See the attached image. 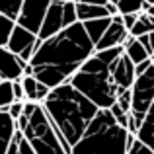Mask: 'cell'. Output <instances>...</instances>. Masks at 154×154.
<instances>
[{
	"mask_svg": "<svg viewBox=\"0 0 154 154\" xmlns=\"http://www.w3.org/2000/svg\"><path fill=\"white\" fill-rule=\"evenodd\" d=\"M94 53L96 47L84 26L76 22L53 37L39 41L29 64L33 66L35 80L53 90L70 82V78Z\"/></svg>",
	"mask_w": 154,
	"mask_h": 154,
	"instance_id": "cell-1",
	"label": "cell"
},
{
	"mask_svg": "<svg viewBox=\"0 0 154 154\" xmlns=\"http://www.w3.org/2000/svg\"><path fill=\"white\" fill-rule=\"evenodd\" d=\"M41 107L47 113L60 144L68 154L84 135L96 113L100 111L90 100L84 98L68 82L53 88L47 100L41 103Z\"/></svg>",
	"mask_w": 154,
	"mask_h": 154,
	"instance_id": "cell-2",
	"label": "cell"
},
{
	"mask_svg": "<svg viewBox=\"0 0 154 154\" xmlns=\"http://www.w3.org/2000/svg\"><path fill=\"white\" fill-rule=\"evenodd\" d=\"M137 137L115 123L109 109H100L70 154H127Z\"/></svg>",
	"mask_w": 154,
	"mask_h": 154,
	"instance_id": "cell-3",
	"label": "cell"
},
{
	"mask_svg": "<svg viewBox=\"0 0 154 154\" xmlns=\"http://www.w3.org/2000/svg\"><path fill=\"white\" fill-rule=\"evenodd\" d=\"M68 84L76 88L84 98H88L98 109H109L119 96V90L111 80L109 66L96 55H92L80 66V70L72 76Z\"/></svg>",
	"mask_w": 154,
	"mask_h": 154,
	"instance_id": "cell-4",
	"label": "cell"
},
{
	"mask_svg": "<svg viewBox=\"0 0 154 154\" xmlns=\"http://www.w3.org/2000/svg\"><path fill=\"white\" fill-rule=\"evenodd\" d=\"M16 129L22 131L23 139L31 144L35 154H68L63 148L55 129H53L47 113L43 111L41 103L35 105L29 117L20 115L16 121Z\"/></svg>",
	"mask_w": 154,
	"mask_h": 154,
	"instance_id": "cell-5",
	"label": "cell"
},
{
	"mask_svg": "<svg viewBox=\"0 0 154 154\" xmlns=\"http://www.w3.org/2000/svg\"><path fill=\"white\" fill-rule=\"evenodd\" d=\"M49 6H51V0H23L16 23L37 35Z\"/></svg>",
	"mask_w": 154,
	"mask_h": 154,
	"instance_id": "cell-6",
	"label": "cell"
},
{
	"mask_svg": "<svg viewBox=\"0 0 154 154\" xmlns=\"http://www.w3.org/2000/svg\"><path fill=\"white\" fill-rule=\"evenodd\" d=\"M37 45H39V37L37 35L16 23L10 39H8L6 49L10 53H14V55H18L23 63H29L31 57H33V53H35V49H37Z\"/></svg>",
	"mask_w": 154,
	"mask_h": 154,
	"instance_id": "cell-7",
	"label": "cell"
},
{
	"mask_svg": "<svg viewBox=\"0 0 154 154\" xmlns=\"http://www.w3.org/2000/svg\"><path fill=\"white\" fill-rule=\"evenodd\" d=\"M109 72H111V80H113V84L117 86V90H119V92L131 90L133 84H135V80H137L135 64L127 59L125 53L113 64H109Z\"/></svg>",
	"mask_w": 154,
	"mask_h": 154,
	"instance_id": "cell-8",
	"label": "cell"
},
{
	"mask_svg": "<svg viewBox=\"0 0 154 154\" xmlns=\"http://www.w3.org/2000/svg\"><path fill=\"white\" fill-rule=\"evenodd\" d=\"M63 8L64 2H59V0H51V6L47 10L45 18H43V23L39 27V41H45V39L57 35L59 31L64 29V20H63Z\"/></svg>",
	"mask_w": 154,
	"mask_h": 154,
	"instance_id": "cell-9",
	"label": "cell"
},
{
	"mask_svg": "<svg viewBox=\"0 0 154 154\" xmlns=\"http://www.w3.org/2000/svg\"><path fill=\"white\" fill-rule=\"evenodd\" d=\"M127 37H129V31L125 29V26H123V16L117 14V16L111 18V23H109V27L105 29L103 37L98 41L96 51L111 49V47H123V43L127 41Z\"/></svg>",
	"mask_w": 154,
	"mask_h": 154,
	"instance_id": "cell-10",
	"label": "cell"
},
{
	"mask_svg": "<svg viewBox=\"0 0 154 154\" xmlns=\"http://www.w3.org/2000/svg\"><path fill=\"white\" fill-rule=\"evenodd\" d=\"M27 63H23L18 55L10 53L6 47H0V78L2 80H20L23 76V66Z\"/></svg>",
	"mask_w": 154,
	"mask_h": 154,
	"instance_id": "cell-11",
	"label": "cell"
},
{
	"mask_svg": "<svg viewBox=\"0 0 154 154\" xmlns=\"http://www.w3.org/2000/svg\"><path fill=\"white\" fill-rule=\"evenodd\" d=\"M14 133H16V121L8 115V111L0 109V154H6Z\"/></svg>",
	"mask_w": 154,
	"mask_h": 154,
	"instance_id": "cell-12",
	"label": "cell"
},
{
	"mask_svg": "<svg viewBox=\"0 0 154 154\" xmlns=\"http://www.w3.org/2000/svg\"><path fill=\"white\" fill-rule=\"evenodd\" d=\"M123 53L127 55V59L131 60L133 64H140V63H144V60L152 59V57L148 55V51L144 49L135 37H131V35H129L127 41L123 43Z\"/></svg>",
	"mask_w": 154,
	"mask_h": 154,
	"instance_id": "cell-13",
	"label": "cell"
},
{
	"mask_svg": "<svg viewBox=\"0 0 154 154\" xmlns=\"http://www.w3.org/2000/svg\"><path fill=\"white\" fill-rule=\"evenodd\" d=\"M100 18H109L105 6H92L86 2H78L76 4V20L80 23L90 22V20H100Z\"/></svg>",
	"mask_w": 154,
	"mask_h": 154,
	"instance_id": "cell-14",
	"label": "cell"
},
{
	"mask_svg": "<svg viewBox=\"0 0 154 154\" xmlns=\"http://www.w3.org/2000/svg\"><path fill=\"white\" fill-rule=\"evenodd\" d=\"M109 23H111V18H100V20H90V22H84V29H86L88 37H90V41L94 43V47L98 45V41L103 37L105 29L109 27Z\"/></svg>",
	"mask_w": 154,
	"mask_h": 154,
	"instance_id": "cell-15",
	"label": "cell"
},
{
	"mask_svg": "<svg viewBox=\"0 0 154 154\" xmlns=\"http://www.w3.org/2000/svg\"><path fill=\"white\" fill-rule=\"evenodd\" d=\"M117 8H119V14H140L148 8V4L144 0H117Z\"/></svg>",
	"mask_w": 154,
	"mask_h": 154,
	"instance_id": "cell-16",
	"label": "cell"
},
{
	"mask_svg": "<svg viewBox=\"0 0 154 154\" xmlns=\"http://www.w3.org/2000/svg\"><path fill=\"white\" fill-rule=\"evenodd\" d=\"M14 90H12L10 80H0V109L6 111L12 103H14Z\"/></svg>",
	"mask_w": 154,
	"mask_h": 154,
	"instance_id": "cell-17",
	"label": "cell"
},
{
	"mask_svg": "<svg viewBox=\"0 0 154 154\" xmlns=\"http://www.w3.org/2000/svg\"><path fill=\"white\" fill-rule=\"evenodd\" d=\"M23 0H0V14L8 16L10 20H18L20 10H22Z\"/></svg>",
	"mask_w": 154,
	"mask_h": 154,
	"instance_id": "cell-18",
	"label": "cell"
},
{
	"mask_svg": "<svg viewBox=\"0 0 154 154\" xmlns=\"http://www.w3.org/2000/svg\"><path fill=\"white\" fill-rule=\"evenodd\" d=\"M14 27H16L14 20H10L8 16L0 14V47H6L8 45V39H10Z\"/></svg>",
	"mask_w": 154,
	"mask_h": 154,
	"instance_id": "cell-19",
	"label": "cell"
},
{
	"mask_svg": "<svg viewBox=\"0 0 154 154\" xmlns=\"http://www.w3.org/2000/svg\"><path fill=\"white\" fill-rule=\"evenodd\" d=\"M20 82H22V88H23L26 102H35V94H37V80H35V76H22Z\"/></svg>",
	"mask_w": 154,
	"mask_h": 154,
	"instance_id": "cell-20",
	"label": "cell"
},
{
	"mask_svg": "<svg viewBox=\"0 0 154 154\" xmlns=\"http://www.w3.org/2000/svg\"><path fill=\"white\" fill-rule=\"evenodd\" d=\"M96 57H98L102 63H105L109 66V64H113L117 59H119L121 55H123V47H111V49H103V51H96L94 53Z\"/></svg>",
	"mask_w": 154,
	"mask_h": 154,
	"instance_id": "cell-21",
	"label": "cell"
},
{
	"mask_svg": "<svg viewBox=\"0 0 154 154\" xmlns=\"http://www.w3.org/2000/svg\"><path fill=\"white\" fill-rule=\"evenodd\" d=\"M63 20H64V27L72 26V23H76L78 20H76V4L74 2H64V8H63Z\"/></svg>",
	"mask_w": 154,
	"mask_h": 154,
	"instance_id": "cell-22",
	"label": "cell"
},
{
	"mask_svg": "<svg viewBox=\"0 0 154 154\" xmlns=\"http://www.w3.org/2000/svg\"><path fill=\"white\" fill-rule=\"evenodd\" d=\"M117 105H119L121 109H123L125 113H131V107H133V94L131 90H123L119 92V96H117Z\"/></svg>",
	"mask_w": 154,
	"mask_h": 154,
	"instance_id": "cell-23",
	"label": "cell"
},
{
	"mask_svg": "<svg viewBox=\"0 0 154 154\" xmlns=\"http://www.w3.org/2000/svg\"><path fill=\"white\" fill-rule=\"evenodd\" d=\"M109 113H111V117L115 119L117 125H121L123 129H127V121H129V113H125L123 109L119 107L117 103H113L111 107H109Z\"/></svg>",
	"mask_w": 154,
	"mask_h": 154,
	"instance_id": "cell-24",
	"label": "cell"
},
{
	"mask_svg": "<svg viewBox=\"0 0 154 154\" xmlns=\"http://www.w3.org/2000/svg\"><path fill=\"white\" fill-rule=\"evenodd\" d=\"M127 154H154V150H150V148H148L146 144H143L139 139H135V143L129 146Z\"/></svg>",
	"mask_w": 154,
	"mask_h": 154,
	"instance_id": "cell-25",
	"label": "cell"
},
{
	"mask_svg": "<svg viewBox=\"0 0 154 154\" xmlns=\"http://www.w3.org/2000/svg\"><path fill=\"white\" fill-rule=\"evenodd\" d=\"M22 139H23L22 131H18V129H16V133H14V137H12V143H10V146H8L6 154H20L18 146H20V140H22Z\"/></svg>",
	"mask_w": 154,
	"mask_h": 154,
	"instance_id": "cell-26",
	"label": "cell"
},
{
	"mask_svg": "<svg viewBox=\"0 0 154 154\" xmlns=\"http://www.w3.org/2000/svg\"><path fill=\"white\" fill-rule=\"evenodd\" d=\"M51 94V90L45 86V84L37 82V94H35V103H43L47 100V96Z\"/></svg>",
	"mask_w": 154,
	"mask_h": 154,
	"instance_id": "cell-27",
	"label": "cell"
},
{
	"mask_svg": "<svg viewBox=\"0 0 154 154\" xmlns=\"http://www.w3.org/2000/svg\"><path fill=\"white\" fill-rule=\"evenodd\" d=\"M6 111H8V115H10L14 121H18V117L22 115V111H23V102H14Z\"/></svg>",
	"mask_w": 154,
	"mask_h": 154,
	"instance_id": "cell-28",
	"label": "cell"
},
{
	"mask_svg": "<svg viewBox=\"0 0 154 154\" xmlns=\"http://www.w3.org/2000/svg\"><path fill=\"white\" fill-rule=\"evenodd\" d=\"M12 90H14V100L16 102H26V96H23V88L20 80H14L12 82Z\"/></svg>",
	"mask_w": 154,
	"mask_h": 154,
	"instance_id": "cell-29",
	"label": "cell"
},
{
	"mask_svg": "<svg viewBox=\"0 0 154 154\" xmlns=\"http://www.w3.org/2000/svg\"><path fill=\"white\" fill-rule=\"evenodd\" d=\"M137 20H139V14H125L123 16V26L127 31H131V27L137 23Z\"/></svg>",
	"mask_w": 154,
	"mask_h": 154,
	"instance_id": "cell-30",
	"label": "cell"
},
{
	"mask_svg": "<svg viewBox=\"0 0 154 154\" xmlns=\"http://www.w3.org/2000/svg\"><path fill=\"white\" fill-rule=\"evenodd\" d=\"M150 66H152V59L144 60V63H140V64H135V74H137V76L144 74V72H146V70H148Z\"/></svg>",
	"mask_w": 154,
	"mask_h": 154,
	"instance_id": "cell-31",
	"label": "cell"
},
{
	"mask_svg": "<svg viewBox=\"0 0 154 154\" xmlns=\"http://www.w3.org/2000/svg\"><path fill=\"white\" fill-rule=\"evenodd\" d=\"M18 150H20V154H35V150L31 148V144L27 143L26 139H22V140H20V146H18Z\"/></svg>",
	"mask_w": 154,
	"mask_h": 154,
	"instance_id": "cell-32",
	"label": "cell"
},
{
	"mask_svg": "<svg viewBox=\"0 0 154 154\" xmlns=\"http://www.w3.org/2000/svg\"><path fill=\"white\" fill-rule=\"evenodd\" d=\"M105 12H107L109 18H113V16L119 14V8H117V4H115V2H107V4H105Z\"/></svg>",
	"mask_w": 154,
	"mask_h": 154,
	"instance_id": "cell-33",
	"label": "cell"
},
{
	"mask_svg": "<svg viewBox=\"0 0 154 154\" xmlns=\"http://www.w3.org/2000/svg\"><path fill=\"white\" fill-rule=\"evenodd\" d=\"M137 41H139L140 45H143L144 49L148 51V55L152 57V53H150V39H148V33H146V35H140V37H137Z\"/></svg>",
	"mask_w": 154,
	"mask_h": 154,
	"instance_id": "cell-34",
	"label": "cell"
},
{
	"mask_svg": "<svg viewBox=\"0 0 154 154\" xmlns=\"http://www.w3.org/2000/svg\"><path fill=\"white\" fill-rule=\"evenodd\" d=\"M148 39H150V53H152V57H154V31L148 33Z\"/></svg>",
	"mask_w": 154,
	"mask_h": 154,
	"instance_id": "cell-35",
	"label": "cell"
},
{
	"mask_svg": "<svg viewBox=\"0 0 154 154\" xmlns=\"http://www.w3.org/2000/svg\"><path fill=\"white\" fill-rule=\"evenodd\" d=\"M144 12H148V14H150V16H154V6H148V8H146V10H144Z\"/></svg>",
	"mask_w": 154,
	"mask_h": 154,
	"instance_id": "cell-36",
	"label": "cell"
},
{
	"mask_svg": "<svg viewBox=\"0 0 154 154\" xmlns=\"http://www.w3.org/2000/svg\"><path fill=\"white\" fill-rule=\"evenodd\" d=\"M144 2H146L148 6H154V0H144Z\"/></svg>",
	"mask_w": 154,
	"mask_h": 154,
	"instance_id": "cell-37",
	"label": "cell"
},
{
	"mask_svg": "<svg viewBox=\"0 0 154 154\" xmlns=\"http://www.w3.org/2000/svg\"><path fill=\"white\" fill-rule=\"evenodd\" d=\"M70 2H74V4H78V2H82V0H70Z\"/></svg>",
	"mask_w": 154,
	"mask_h": 154,
	"instance_id": "cell-38",
	"label": "cell"
},
{
	"mask_svg": "<svg viewBox=\"0 0 154 154\" xmlns=\"http://www.w3.org/2000/svg\"><path fill=\"white\" fill-rule=\"evenodd\" d=\"M59 2H68V0H59Z\"/></svg>",
	"mask_w": 154,
	"mask_h": 154,
	"instance_id": "cell-39",
	"label": "cell"
},
{
	"mask_svg": "<svg viewBox=\"0 0 154 154\" xmlns=\"http://www.w3.org/2000/svg\"><path fill=\"white\" fill-rule=\"evenodd\" d=\"M152 64H154V59H152Z\"/></svg>",
	"mask_w": 154,
	"mask_h": 154,
	"instance_id": "cell-40",
	"label": "cell"
},
{
	"mask_svg": "<svg viewBox=\"0 0 154 154\" xmlns=\"http://www.w3.org/2000/svg\"><path fill=\"white\" fill-rule=\"evenodd\" d=\"M152 59H154V57H152Z\"/></svg>",
	"mask_w": 154,
	"mask_h": 154,
	"instance_id": "cell-41",
	"label": "cell"
},
{
	"mask_svg": "<svg viewBox=\"0 0 154 154\" xmlns=\"http://www.w3.org/2000/svg\"><path fill=\"white\" fill-rule=\"evenodd\" d=\"M0 80H2V78H0Z\"/></svg>",
	"mask_w": 154,
	"mask_h": 154,
	"instance_id": "cell-42",
	"label": "cell"
}]
</instances>
